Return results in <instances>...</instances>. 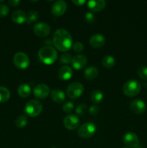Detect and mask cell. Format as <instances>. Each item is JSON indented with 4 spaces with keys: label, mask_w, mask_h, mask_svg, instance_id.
<instances>
[{
    "label": "cell",
    "mask_w": 147,
    "mask_h": 148,
    "mask_svg": "<svg viewBox=\"0 0 147 148\" xmlns=\"http://www.w3.org/2000/svg\"><path fill=\"white\" fill-rule=\"evenodd\" d=\"M53 43L55 47L60 51H68L73 46L71 35L66 29L59 28L53 34Z\"/></svg>",
    "instance_id": "obj_1"
},
{
    "label": "cell",
    "mask_w": 147,
    "mask_h": 148,
    "mask_svg": "<svg viewBox=\"0 0 147 148\" xmlns=\"http://www.w3.org/2000/svg\"><path fill=\"white\" fill-rule=\"evenodd\" d=\"M38 57L43 64H53L58 58V53L52 46H43L38 51Z\"/></svg>",
    "instance_id": "obj_2"
},
{
    "label": "cell",
    "mask_w": 147,
    "mask_h": 148,
    "mask_svg": "<svg viewBox=\"0 0 147 148\" xmlns=\"http://www.w3.org/2000/svg\"><path fill=\"white\" fill-rule=\"evenodd\" d=\"M141 89V84L135 79L128 80L123 85L122 90L124 94L128 97H134L138 95Z\"/></svg>",
    "instance_id": "obj_3"
},
{
    "label": "cell",
    "mask_w": 147,
    "mask_h": 148,
    "mask_svg": "<svg viewBox=\"0 0 147 148\" xmlns=\"http://www.w3.org/2000/svg\"><path fill=\"white\" fill-rule=\"evenodd\" d=\"M43 111V105L37 100H31L26 103L24 111L30 117H36L40 115Z\"/></svg>",
    "instance_id": "obj_4"
},
{
    "label": "cell",
    "mask_w": 147,
    "mask_h": 148,
    "mask_svg": "<svg viewBox=\"0 0 147 148\" xmlns=\"http://www.w3.org/2000/svg\"><path fill=\"white\" fill-rule=\"evenodd\" d=\"M84 85L79 82H74L69 84L66 88V93L67 95L71 99H76L79 98L83 94Z\"/></svg>",
    "instance_id": "obj_5"
},
{
    "label": "cell",
    "mask_w": 147,
    "mask_h": 148,
    "mask_svg": "<svg viewBox=\"0 0 147 148\" xmlns=\"http://www.w3.org/2000/svg\"><path fill=\"white\" fill-rule=\"evenodd\" d=\"M97 132V127L94 123L86 122L82 124L78 130V135L84 139L92 137Z\"/></svg>",
    "instance_id": "obj_6"
},
{
    "label": "cell",
    "mask_w": 147,
    "mask_h": 148,
    "mask_svg": "<svg viewBox=\"0 0 147 148\" xmlns=\"http://www.w3.org/2000/svg\"><path fill=\"white\" fill-rule=\"evenodd\" d=\"M13 62L18 69H24L30 65V59L24 52H17L14 55Z\"/></svg>",
    "instance_id": "obj_7"
},
{
    "label": "cell",
    "mask_w": 147,
    "mask_h": 148,
    "mask_svg": "<svg viewBox=\"0 0 147 148\" xmlns=\"http://www.w3.org/2000/svg\"><path fill=\"white\" fill-rule=\"evenodd\" d=\"M35 34L39 37H46L50 33V27L48 23L44 22H39L35 24L33 27Z\"/></svg>",
    "instance_id": "obj_8"
},
{
    "label": "cell",
    "mask_w": 147,
    "mask_h": 148,
    "mask_svg": "<svg viewBox=\"0 0 147 148\" xmlns=\"http://www.w3.org/2000/svg\"><path fill=\"white\" fill-rule=\"evenodd\" d=\"M123 143L127 147L137 148L139 144V139L137 134L132 132L125 133L123 136Z\"/></svg>",
    "instance_id": "obj_9"
},
{
    "label": "cell",
    "mask_w": 147,
    "mask_h": 148,
    "mask_svg": "<svg viewBox=\"0 0 147 148\" xmlns=\"http://www.w3.org/2000/svg\"><path fill=\"white\" fill-rule=\"evenodd\" d=\"M50 93L49 87L46 84H38L35 85L33 89V94L35 96L40 99H45Z\"/></svg>",
    "instance_id": "obj_10"
},
{
    "label": "cell",
    "mask_w": 147,
    "mask_h": 148,
    "mask_svg": "<svg viewBox=\"0 0 147 148\" xmlns=\"http://www.w3.org/2000/svg\"><path fill=\"white\" fill-rule=\"evenodd\" d=\"M80 124V119L76 115L69 114L66 116L63 119V125L67 130H74L79 127Z\"/></svg>",
    "instance_id": "obj_11"
},
{
    "label": "cell",
    "mask_w": 147,
    "mask_h": 148,
    "mask_svg": "<svg viewBox=\"0 0 147 148\" xmlns=\"http://www.w3.org/2000/svg\"><path fill=\"white\" fill-rule=\"evenodd\" d=\"M67 9V4L63 0H58L51 6V13L55 16H61L65 13Z\"/></svg>",
    "instance_id": "obj_12"
},
{
    "label": "cell",
    "mask_w": 147,
    "mask_h": 148,
    "mask_svg": "<svg viewBox=\"0 0 147 148\" xmlns=\"http://www.w3.org/2000/svg\"><path fill=\"white\" fill-rule=\"evenodd\" d=\"M130 109L133 114H141L146 110V106L143 101L139 99H135L130 103Z\"/></svg>",
    "instance_id": "obj_13"
},
{
    "label": "cell",
    "mask_w": 147,
    "mask_h": 148,
    "mask_svg": "<svg viewBox=\"0 0 147 148\" xmlns=\"http://www.w3.org/2000/svg\"><path fill=\"white\" fill-rule=\"evenodd\" d=\"M71 66L76 70L84 69L87 64V58L82 54H78L74 56L71 60Z\"/></svg>",
    "instance_id": "obj_14"
},
{
    "label": "cell",
    "mask_w": 147,
    "mask_h": 148,
    "mask_svg": "<svg viewBox=\"0 0 147 148\" xmlns=\"http://www.w3.org/2000/svg\"><path fill=\"white\" fill-rule=\"evenodd\" d=\"M105 38L103 35L97 33L92 36L89 38V44L94 48H101L105 45Z\"/></svg>",
    "instance_id": "obj_15"
},
{
    "label": "cell",
    "mask_w": 147,
    "mask_h": 148,
    "mask_svg": "<svg viewBox=\"0 0 147 148\" xmlns=\"http://www.w3.org/2000/svg\"><path fill=\"white\" fill-rule=\"evenodd\" d=\"M72 75H73V70L70 66L67 65L61 66L58 71V76L62 80H69L72 77Z\"/></svg>",
    "instance_id": "obj_16"
},
{
    "label": "cell",
    "mask_w": 147,
    "mask_h": 148,
    "mask_svg": "<svg viewBox=\"0 0 147 148\" xmlns=\"http://www.w3.org/2000/svg\"><path fill=\"white\" fill-rule=\"evenodd\" d=\"M87 7L92 12L102 11L106 7V1L105 0H90L87 1Z\"/></svg>",
    "instance_id": "obj_17"
},
{
    "label": "cell",
    "mask_w": 147,
    "mask_h": 148,
    "mask_svg": "<svg viewBox=\"0 0 147 148\" xmlns=\"http://www.w3.org/2000/svg\"><path fill=\"white\" fill-rule=\"evenodd\" d=\"M12 20L16 24L21 25L25 23L27 19V14L23 10H15L12 14Z\"/></svg>",
    "instance_id": "obj_18"
},
{
    "label": "cell",
    "mask_w": 147,
    "mask_h": 148,
    "mask_svg": "<svg viewBox=\"0 0 147 148\" xmlns=\"http://www.w3.org/2000/svg\"><path fill=\"white\" fill-rule=\"evenodd\" d=\"M50 97L53 101L58 103H62L66 99V95L64 92L59 89L53 90L50 92Z\"/></svg>",
    "instance_id": "obj_19"
},
{
    "label": "cell",
    "mask_w": 147,
    "mask_h": 148,
    "mask_svg": "<svg viewBox=\"0 0 147 148\" xmlns=\"http://www.w3.org/2000/svg\"><path fill=\"white\" fill-rule=\"evenodd\" d=\"M98 74H99V70L97 68L96 66H91L85 69L84 72V77L87 80H93L98 76Z\"/></svg>",
    "instance_id": "obj_20"
},
{
    "label": "cell",
    "mask_w": 147,
    "mask_h": 148,
    "mask_svg": "<svg viewBox=\"0 0 147 148\" xmlns=\"http://www.w3.org/2000/svg\"><path fill=\"white\" fill-rule=\"evenodd\" d=\"M32 92V89L30 86L27 84H22L17 88V93L22 98H27L30 95Z\"/></svg>",
    "instance_id": "obj_21"
},
{
    "label": "cell",
    "mask_w": 147,
    "mask_h": 148,
    "mask_svg": "<svg viewBox=\"0 0 147 148\" xmlns=\"http://www.w3.org/2000/svg\"><path fill=\"white\" fill-rule=\"evenodd\" d=\"M103 92L99 90H95L92 91L90 95V99L92 102L95 104H98L102 102L103 100Z\"/></svg>",
    "instance_id": "obj_22"
},
{
    "label": "cell",
    "mask_w": 147,
    "mask_h": 148,
    "mask_svg": "<svg viewBox=\"0 0 147 148\" xmlns=\"http://www.w3.org/2000/svg\"><path fill=\"white\" fill-rule=\"evenodd\" d=\"M102 64L107 69L112 68L115 64V58L110 55H107V56H104L102 60Z\"/></svg>",
    "instance_id": "obj_23"
},
{
    "label": "cell",
    "mask_w": 147,
    "mask_h": 148,
    "mask_svg": "<svg viewBox=\"0 0 147 148\" xmlns=\"http://www.w3.org/2000/svg\"><path fill=\"white\" fill-rule=\"evenodd\" d=\"M28 123V119L25 115H20L16 118L15 125L17 128L22 129L27 126Z\"/></svg>",
    "instance_id": "obj_24"
},
{
    "label": "cell",
    "mask_w": 147,
    "mask_h": 148,
    "mask_svg": "<svg viewBox=\"0 0 147 148\" xmlns=\"http://www.w3.org/2000/svg\"><path fill=\"white\" fill-rule=\"evenodd\" d=\"M10 91L4 86H0V103H5L10 98Z\"/></svg>",
    "instance_id": "obj_25"
},
{
    "label": "cell",
    "mask_w": 147,
    "mask_h": 148,
    "mask_svg": "<svg viewBox=\"0 0 147 148\" xmlns=\"http://www.w3.org/2000/svg\"><path fill=\"white\" fill-rule=\"evenodd\" d=\"M39 17V14L36 10H30L27 14V19H26L25 23L27 24H32L37 21Z\"/></svg>",
    "instance_id": "obj_26"
},
{
    "label": "cell",
    "mask_w": 147,
    "mask_h": 148,
    "mask_svg": "<svg viewBox=\"0 0 147 148\" xmlns=\"http://www.w3.org/2000/svg\"><path fill=\"white\" fill-rule=\"evenodd\" d=\"M137 73L139 77L144 80H147V66H141L138 67Z\"/></svg>",
    "instance_id": "obj_27"
},
{
    "label": "cell",
    "mask_w": 147,
    "mask_h": 148,
    "mask_svg": "<svg viewBox=\"0 0 147 148\" xmlns=\"http://www.w3.org/2000/svg\"><path fill=\"white\" fill-rule=\"evenodd\" d=\"M86 111H87V107L84 103H80L76 106V109H75L76 114H78L79 116L84 115L86 113Z\"/></svg>",
    "instance_id": "obj_28"
},
{
    "label": "cell",
    "mask_w": 147,
    "mask_h": 148,
    "mask_svg": "<svg viewBox=\"0 0 147 148\" xmlns=\"http://www.w3.org/2000/svg\"><path fill=\"white\" fill-rule=\"evenodd\" d=\"M72 56L70 53H64L60 57V62L61 63L65 64H67L71 63L72 60Z\"/></svg>",
    "instance_id": "obj_29"
},
{
    "label": "cell",
    "mask_w": 147,
    "mask_h": 148,
    "mask_svg": "<svg viewBox=\"0 0 147 148\" xmlns=\"http://www.w3.org/2000/svg\"><path fill=\"white\" fill-rule=\"evenodd\" d=\"M74 103L72 102H70V101H68V102L65 103L63 105V106H62L63 111H64L65 113H67V114L72 112L74 110Z\"/></svg>",
    "instance_id": "obj_30"
},
{
    "label": "cell",
    "mask_w": 147,
    "mask_h": 148,
    "mask_svg": "<svg viewBox=\"0 0 147 148\" xmlns=\"http://www.w3.org/2000/svg\"><path fill=\"white\" fill-rule=\"evenodd\" d=\"M84 20L89 24H92L95 21V17L92 12H87L84 15Z\"/></svg>",
    "instance_id": "obj_31"
},
{
    "label": "cell",
    "mask_w": 147,
    "mask_h": 148,
    "mask_svg": "<svg viewBox=\"0 0 147 148\" xmlns=\"http://www.w3.org/2000/svg\"><path fill=\"white\" fill-rule=\"evenodd\" d=\"M9 12V7L7 4H0V17H4Z\"/></svg>",
    "instance_id": "obj_32"
},
{
    "label": "cell",
    "mask_w": 147,
    "mask_h": 148,
    "mask_svg": "<svg viewBox=\"0 0 147 148\" xmlns=\"http://www.w3.org/2000/svg\"><path fill=\"white\" fill-rule=\"evenodd\" d=\"M72 48H73L74 51L76 53H80L82 51L84 50V45L83 43H81V42H75L74 43L72 46Z\"/></svg>",
    "instance_id": "obj_33"
},
{
    "label": "cell",
    "mask_w": 147,
    "mask_h": 148,
    "mask_svg": "<svg viewBox=\"0 0 147 148\" xmlns=\"http://www.w3.org/2000/svg\"><path fill=\"white\" fill-rule=\"evenodd\" d=\"M89 114L92 116L97 115V114L99 112V107H98L97 105L91 106L90 108H89Z\"/></svg>",
    "instance_id": "obj_34"
},
{
    "label": "cell",
    "mask_w": 147,
    "mask_h": 148,
    "mask_svg": "<svg viewBox=\"0 0 147 148\" xmlns=\"http://www.w3.org/2000/svg\"><path fill=\"white\" fill-rule=\"evenodd\" d=\"M72 3L76 6H82L86 3L85 0H72Z\"/></svg>",
    "instance_id": "obj_35"
},
{
    "label": "cell",
    "mask_w": 147,
    "mask_h": 148,
    "mask_svg": "<svg viewBox=\"0 0 147 148\" xmlns=\"http://www.w3.org/2000/svg\"><path fill=\"white\" fill-rule=\"evenodd\" d=\"M8 3L12 7H16L20 4V0H10V1H8Z\"/></svg>",
    "instance_id": "obj_36"
},
{
    "label": "cell",
    "mask_w": 147,
    "mask_h": 148,
    "mask_svg": "<svg viewBox=\"0 0 147 148\" xmlns=\"http://www.w3.org/2000/svg\"><path fill=\"white\" fill-rule=\"evenodd\" d=\"M45 44L46 45V46H51V45L53 44V40H51V39H47L45 41Z\"/></svg>",
    "instance_id": "obj_37"
},
{
    "label": "cell",
    "mask_w": 147,
    "mask_h": 148,
    "mask_svg": "<svg viewBox=\"0 0 147 148\" xmlns=\"http://www.w3.org/2000/svg\"><path fill=\"white\" fill-rule=\"evenodd\" d=\"M137 148H144V147H137Z\"/></svg>",
    "instance_id": "obj_38"
},
{
    "label": "cell",
    "mask_w": 147,
    "mask_h": 148,
    "mask_svg": "<svg viewBox=\"0 0 147 148\" xmlns=\"http://www.w3.org/2000/svg\"><path fill=\"white\" fill-rule=\"evenodd\" d=\"M122 148H128V147H122Z\"/></svg>",
    "instance_id": "obj_39"
}]
</instances>
